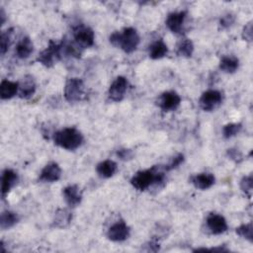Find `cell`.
<instances>
[{
    "label": "cell",
    "mask_w": 253,
    "mask_h": 253,
    "mask_svg": "<svg viewBox=\"0 0 253 253\" xmlns=\"http://www.w3.org/2000/svg\"><path fill=\"white\" fill-rule=\"evenodd\" d=\"M17 182L18 174L14 170L10 168L3 170L1 177V193L3 198H5V196L10 192V190L16 185Z\"/></svg>",
    "instance_id": "15"
},
{
    "label": "cell",
    "mask_w": 253,
    "mask_h": 253,
    "mask_svg": "<svg viewBox=\"0 0 253 253\" xmlns=\"http://www.w3.org/2000/svg\"><path fill=\"white\" fill-rule=\"evenodd\" d=\"M19 221V216L16 212L11 211H4L0 215V227L1 229H9L13 227Z\"/></svg>",
    "instance_id": "24"
},
{
    "label": "cell",
    "mask_w": 253,
    "mask_h": 253,
    "mask_svg": "<svg viewBox=\"0 0 253 253\" xmlns=\"http://www.w3.org/2000/svg\"><path fill=\"white\" fill-rule=\"evenodd\" d=\"M165 180V174L157 166L137 171L130 179L131 186L138 191H145L153 185L163 183Z\"/></svg>",
    "instance_id": "1"
},
{
    "label": "cell",
    "mask_w": 253,
    "mask_h": 253,
    "mask_svg": "<svg viewBox=\"0 0 253 253\" xmlns=\"http://www.w3.org/2000/svg\"><path fill=\"white\" fill-rule=\"evenodd\" d=\"M62 195L65 200V203L70 208H75L81 204L82 193L80 188L76 184L68 185L62 190Z\"/></svg>",
    "instance_id": "14"
},
{
    "label": "cell",
    "mask_w": 253,
    "mask_h": 253,
    "mask_svg": "<svg viewBox=\"0 0 253 253\" xmlns=\"http://www.w3.org/2000/svg\"><path fill=\"white\" fill-rule=\"evenodd\" d=\"M117 170H118L117 163L111 159H106L104 161H101L96 166V171L98 175L101 178H105V179H108L114 176Z\"/></svg>",
    "instance_id": "18"
},
{
    "label": "cell",
    "mask_w": 253,
    "mask_h": 253,
    "mask_svg": "<svg viewBox=\"0 0 253 253\" xmlns=\"http://www.w3.org/2000/svg\"><path fill=\"white\" fill-rule=\"evenodd\" d=\"M73 37H74L75 43L81 48L90 47L94 44V42H95L94 31L90 27L84 26V25L77 26L74 29Z\"/></svg>",
    "instance_id": "7"
},
{
    "label": "cell",
    "mask_w": 253,
    "mask_h": 253,
    "mask_svg": "<svg viewBox=\"0 0 253 253\" xmlns=\"http://www.w3.org/2000/svg\"><path fill=\"white\" fill-rule=\"evenodd\" d=\"M34 51V44L32 40L29 37H24L21 41L17 43L15 48V53L17 57L21 59L28 58Z\"/></svg>",
    "instance_id": "19"
},
{
    "label": "cell",
    "mask_w": 253,
    "mask_h": 253,
    "mask_svg": "<svg viewBox=\"0 0 253 253\" xmlns=\"http://www.w3.org/2000/svg\"><path fill=\"white\" fill-rule=\"evenodd\" d=\"M117 156L122 160H129L132 158V151L127 148H121L116 152Z\"/></svg>",
    "instance_id": "34"
},
{
    "label": "cell",
    "mask_w": 253,
    "mask_h": 253,
    "mask_svg": "<svg viewBox=\"0 0 253 253\" xmlns=\"http://www.w3.org/2000/svg\"><path fill=\"white\" fill-rule=\"evenodd\" d=\"M83 141V134L76 127H64L53 134L54 144L69 151L79 148Z\"/></svg>",
    "instance_id": "3"
},
{
    "label": "cell",
    "mask_w": 253,
    "mask_h": 253,
    "mask_svg": "<svg viewBox=\"0 0 253 253\" xmlns=\"http://www.w3.org/2000/svg\"><path fill=\"white\" fill-rule=\"evenodd\" d=\"M13 29H8L6 31H3L1 33V54L4 55L6 51L8 50L10 44H11V39L13 34Z\"/></svg>",
    "instance_id": "28"
},
{
    "label": "cell",
    "mask_w": 253,
    "mask_h": 253,
    "mask_svg": "<svg viewBox=\"0 0 253 253\" xmlns=\"http://www.w3.org/2000/svg\"><path fill=\"white\" fill-rule=\"evenodd\" d=\"M181 104V97L175 91H165L163 92L157 101L158 107L163 112L175 111Z\"/></svg>",
    "instance_id": "9"
},
{
    "label": "cell",
    "mask_w": 253,
    "mask_h": 253,
    "mask_svg": "<svg viewBox=\"0 0 253 253\" xmlns=\"http://www.w3.org/2000/svg\"><path fill=\"white\" fill-rule=\"evenodd\" d=\"M128 87V81L125 76H118L112 82L108 90L109 98L114 102H120L124 99Z\"/></svg>",
    "instance_id": "10"
},
{
    "label": "cell",
    "mask_w": 253,
    "mask_h": 253,
    "mask_svg": "<svg viewBox=\"0 0 253 253\" xmlns=\"http://www.w3.org/2000/svg\"><path fill=\"white\" fill-rule=\"evenodd\" d=\"M242 128L240 123H229L223 126L222 127V136L224 138H231L235 136Z\"/></svg>",
    "instance_id": "27"
},
{
    "label": "cell",
    "mask_w": 253,
    "mask_h": 253,
    "mask_svg": "<svg viewBox=\"0 0 253 253\" xmlns=\"http://www.w3.org/2000/svg\"><path fill=\"white\" fill-rule=\"evenodd\" d=\"M71 219L72 213L67 209H58L54 213L52 223L57 228H65L70 224Z\"/></svg>",
    "instance_id": "22"
},
{
    "label": "cell",
    "mask_w": 253,
    "mask_h": 253,
    "mask_svg": "<svg viewBox=\"0 0 253 253\" xmlns=\"http://www.w3.org/2000/svg\"><path fill=\"white\" fill-rule=\"evenodd\" d=\"M62 54V42L57 43L53 41H49V43L46 48L42 50L37 57V61L42 64L45 67H51L60 59Z\"/></svg>",
    "instance_id": "5"
},
{
    "label": "cell",
    "mask_w": 253,
    "mask_h": 253,
    "mask_svg": "<svg viewBox=\"0 0 253 253\" xmlns=\"http://www.w3.org/2000/svg\"><path fill=\"white\" fill-rule=\"evenodd\" d=\"M235 232L240 237L246 239L249 242L253 241V224L252 222L240 224L238 227L235 228Z\"/></svg>",
    "instance_id": "26"
},
{
    "label": "cell",
    "mask_w": 253,
    "mask_h": 253,
    "mask_svg": "<svg viewBox=\"0 0 253 253\" xmlns=\"http://www.w3.org/2000/svg\"><path fill=\"white\" fill-rule=\"evenodd\" d=\"M36 81L32 75H25L19 82V96L20 98L27 99L33 96L36 92Z\"/></svg>",
    "instance_id": "17"
},
{
    "label": "cell",
    "mask_w": 253,
    "mask_h": 253,
    "mask_svg": "<svg viewBox=\"0 0 253 253\" xmlns=\"http://www.w3.org/2000/svg\"><path fill=\"white\" fill-rule=\"evenodd\" d=\"M129 234H130V227L123 219L113 223L107 231L108 239L114 242L125 241L129 237Z\"/></svg>",
    "instance_id": "8"
},
{
    "label": "cell",
    "mask_w": 253,
    "mask_h": 253,
    "mask_svg": "<svg viewBox=\"0 0 253 253\" xmlns=\"http://www.w3.org/2000/svg\"><path fill=\"white\" fill-rule=\"evenodd\" d=\"M218 67L225 73H234L239 67V59L234 55H223L219 60Z\"/></svg>",
    "instance_id": "23"
},
{
    "label": "cell",
    "mask_w": 253,
    "mask_h": 253,
    "mask_svg": "<svg viewBox=\"0 0 253 253\" xmlns=\"http://www.w3.org/2000/svg\"><path fill=\"white\" fill-rule=\"evenodd\" d=\"M206 224L209 229V231L211 234L218 235L223 232H225L228 228L226 219L224 218L223 215L215 213V212H211L206 219Z\"/></svg>",
    "instance_id": "12"
},
{
    "label": "cell",
    "mask_w": 253,
    "mask_h": 253,
    "mask_svg": "<svg viewBox=\"0 0 253 253\" xmlns=\"http://www.w3.org/2000/svg\"><path fill=\"white\" fill-rule=\"evenodd\" d=\"M109 40L114 46L120 47L126 53L133 52L140 42L137 31L132 27L124 28L121 32H114L110 36Z\"/></svg>",
    "instance_id": "2"
},
{
    "label": "cell",
    "mask_w": 253,
    "mask_h": 253,
    "mask_svg": "<svg viewBox=\"0 0 253 253\" xmlns=\"http://www.w3.org/2000/svg\"><path fill=\"white\" fill-rule=\"evenodd\" d=\"M242 39L246 42H252V38H253V27H252V22L247 23L242 30Z\"/></svg>",
    "instance_id": "32"
},
{
    "label": "cell",
    "mask_w": 253,
    "mask_h": 253,
    "mask_svg": "<svg viewBox=\"0 0 253 253\" xmlns=\"http://www.w3.org/2000/svg\"><path fill=\"white\" fill-rule=\"evenodd\" d=\"M252 187H253V177L251 174L243 176L240 180V189L242 190L245 195H247L249 198L252 194Z\"/></svg>",
    "instance_id": "29"
},
{
    "label": "cell",
    "mask_w": 253,
    "mask_h": 253,
    "mask_svg": "<svg viewBox=\"0 0 253 253\" xmlns=\"http://www.w3.org/2000/svg\"><path fill=\"white\" fill-rule=\"evenodd\" d=\"M19 93V82L4 79L0 84V96L2 100L13 98Z\"/></svg>",
    "instance_id": "21"
},
{
    "label": "cell",
    "mask_w": 253,
    "mask_h": 253,
    "mask_svg": "<svg viewBox=\"0 0 253 253\" xmlns=\"http://www.w3.org/2000/svg\"><path fill=\"white\" fill-rule=\"evenodd\" d=\"M86 96L85 85L82 79L71 77L66 80L64 86V98L69 103L82 101Z\"/></svg>",
    "instance_id": "4"
},
{
    "label": "cell",
    "mask_w": 253,
    "mask_h": 253,
    "mask_svg": "<svg viewBox=\"0 0 253 253\" xmlns=\"http://www.w3.org/2000/svg\"><path fill=\"white\" fill-rule=\"evenodd\" d=\"M214 175L209 172L199 173L191 178V183L199 190H208L214 184Z\"/></svg>",
    "instance_id": "16"
},
{
    "label": "cell",
    "mask_w": 253,
    "mask_h": 253,
    "mask_svg": "<svg viewBox=\"0 0 253 253\" xmlns=\"http://www.w3.org/2000/svg\"><path fill=\"white\" fill-rule=\"evenodd\" d=\"M61 168L56 162L47 163L41 171L39 176V181L43 183H53L60 179Z\"/></svg>",
    "instance_id": "13"
},
{
    "label": "cell",
    "mask_w": 253,
    "mask_h": 253,
    "mask_svg": "<svg viewBox=\"0 0 253 253\" xmlns=\"http://www.w3.org/2000/svg\"><path fill=\"white\" fill-rule=\"evenodd\" d=\"M184 155L182 153H178L176 156H174L172 158V160L167 164L165 165V167L163 168L165 171H170V170H173L175 168H177L178 166H180L183 162H184Z\"/></svg>",
    "instance_id": "31"
},
{
    "label": "cell",
    "mask_w": 253,
    "mask_h": 253,
    "mask_svg": "<svg viewBox=\"0 0 253 253\" xmlns=\"http://www.w3.org/2000/svg\"><path fill=\"white\" fill-rule=\"evenodd\" d=\"M187 17L186 11L171 12L167 15L165 25L173 34H182L184 31V23Z\"/></svg>",
    "instance_id": "11"
},
{
    "label": "cell",
    "mask_w": 253,
    "mask_h": 253,
    "mask_svg": "<svg viewBox=\"0 0 253 253\" xmlns=\"http://www.w3.org/2000/svg\"><path fill=\"white\" fill-rule=\"evenodd\" d=\"M234 22H235V16L231 13H227L219 19V27L221 29L225 30V29L230 28Z\"/></svg>",
    "instance_id": "30"
},
{
    "label": "cell",
    "mask_w": 253,
    "mask_h": 253,
    "mask_svg": "<svg viewBox=\"0 0 253 253\" xmlns=\"http://www.w3.org/2000/svg\"><path fill=\"white\" fill-rule=\"evenodd\" d=\"M147 247V251H152V252H157L160 249V245L157 239L152 238L151 240L148 241V243L146 244Z\"/></svg>",
    "instance_id": "35"
},
{
    "label": "cell",
    "mask_w": 253,
    "mask_h": 253,
    "mask_svg": "<svg viewBox=\"0 0 253 253\" xmlns=\"http://www.w3.org/2000/svg\"><path fill=\"white\" fill-rule=\"evenodd\" d=\"M222 102V94L218 90L210 89L205 91L200 99H199V105L202 110L205 112H211L215 108H217Z\"/></svg>",
    "instance_id": "6"
},
{
    "label": "cell",
    "mask_w": 253,
    "mask_h": 253,
    "mask_svg": "<svg viewBox=\"0 0 253 253\" xmlns=\"http://www.w3.org/2000/svg\"><path fill=\"white\" fill-rule=\"evenodd\" d=\"M0 17H1V25H4V23H5V12H4L3 8L0 11Z\"/></svg>",
    "instance_id": "36"
},
{
    "label": "cell",
    "mask_w": 253,
    "mask_h": 253,
    "mask_svg": "<svg viewBox=\"0 0 253 253\" xmlns=\"http://www.w3.org/2000/svg\"><path fill=\"white\" fill-rule=\"evenodd\" d=\"M194 52V43L188 38L181 39L177 43V54L182 57H191Z\"/></svg>",
    "instance_id": "25"
},
{
    "label": "cell",
    "mask_w": 253,
    "mask_h": 253,
    "mask_svg": "<svg viewBox=\"0 0 253 253\" xmlns=\"http://www.w3.org/2000/svg\"><path fill=\"white\" fill-rule=\"evenodd\" d=\"M226 154L228 158L233 160L235 163H239L242 161V153L236 148H228Z\"/></svg>",
    "instance_id": "33"
},
{
    "label": "cell",
    "mask_w": 253,
    "mask_h": 253,
    "mask_svg": "<svg viewBox=\"0 0 253 253\" xmlns=\"http://www.w3.org/2000/svg\"><path fill=\"white\" fill-rule=\"evenodd\" d=\"M168 53V46L162 39L156 40L148 47V55L151 59H160Z\"/></svg>",
    "instance_id": "20"
}]
</instances>
